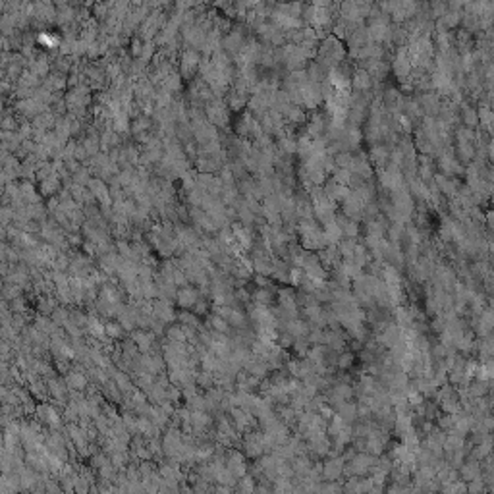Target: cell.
Wrapping results in <instances>:
<instances>
[{
	"instance_id": "obj_1",
	"label": "cell",
	"mask_w": 494,
	"mask_h": 494,
	"mask_svg": "<svg viewBox=\"0 0 494 494\" xmlns=\"http://www.w3.org/2000/svg\"><path fill=\"white\" fill-rule=\"evenodd\" d=\"M155 340H157V334H155L153 330L139 328L137 332H134V342L141 353H149V352L155 348Z\"/></svg>"
},
{
	"instance_id": "obj_2",
	"label": "cell",
	"mask_w": 494,
	"mask_h": 494,
	"mask_svg": "<svg viewBox=\"0 0 494 494\" xmlns=\"http://www.w3.org/2000/svg\"><path fill=\"white\" fill-rule=\"evenodd\" d=\"M153 313H155V317H158L160 320H164L166 324L172 322V320L176 318V313H174V309H172L170 299H164V297H158L157 301H153Z\"/></svg>"
},
{
	"instance_id": "obj_3",
	"label": "cell",
	"mask_w": 494,
	"mask_h": 494,
	"mask_svg": "<svg viewBox=\"0 0 494 494\" xmlns=\"http://www.w3.org/2000/svg\"><path fill=\"white\" fill-rule=\"evenodd\" d=\"M37 415H39V419H41V423H46L48 427H54L58 428L62 425V417H60V413L52 407V405H39V409H37Z\"/></svg>"
},
{
	"instance_id": "obj_4",
	"label": "cell",
	"mask_w": 494,
	"mask_h": 494,
	"mask_svg": "<svg viewBox=\"0 0 494 494\" xmlns=\"http://www.w3.org/2000/svg\"><path fill=\"white\" fill-rule=\"evenodd\" d=\"M197 299H199V292L195 288H189V286H183L176 293V301H178V305H180L181 309L193 307L197 303Z\"/></svg>"
},
{
	"instance_id": "obj_5",
	"label": "cell",
	"mask_w": 494,
	"mask_h": 494,
	"mask_svg": "<svg viewBox=\"0 0 494 494\" xmlns=\"http://www.w3.org/2000/svg\"><path fill=\"white\" fill-rule=\"evenodd\" d=\"M46 384H48V394H50V396H52V398H54L56 402H62V404H64V402H66V398H68V394H66V392H68V384H66V381L62 382L60 379H54V377H50Z\"/></svg>"
},
{
	"instance_id": "obj_6",
	"label": "cell",
	"mask_w": 494,
	"mask_h": 494,
	"mask_svg": "<svg viewBox=\"0 0 494 494\" xmlns=\"http://www.w3.org/2000/svg\"><path fill=\"white\" fill-rule=\"evenodd\" d=\"M66 384H68V388H71V390H85L87 379H85V375L79 373V371H68Z\"/></svg>"
},
{
	"instance_id": "obj_7",
	"label": "cell",
	"mask_w": 494,
	"mask_h": 494,
	"mask_svg": "<svg viewBox=\"0 0 494 494\" xmlns=\"http://www.w3.org/2000/svg\"><path fill=\"white\" fill-rule=\"evenodd\" d=\"M207 324H209V328H211V330L220 332V334H228V332H230V328H232V326H230V322L226 320L224 317H220L218 313L212 315V317L209 318V322H207Z\"/></svg>"
},
{
	"instance_id": "obj_8",
	"label": "cell",
	"mask_w": 494,
	"mask_h": 494,
	"mask_svg": "<svg viewBox=\"0 0 494 494\" xmlns=\"http://www.w3.org/2000/svg\"><path fill=\"white\" fill-rule=\"evenodd\" d=\"M267 369H269V365H267V363H263V359L247 361L246 363V371L247 373H251L253 377H257V379L265 377V375H267Z\"/></svg>"
},
{
	"instance_id": "obj_9",
	"label": "cell",
	"mask_w": 494,
	"mask_h": 494,
	"mask_svg": "<svg viewBox=\"0 0 494 494\" xmlns=\"http://www.w3.org/2000/svg\"><path fill=\"white\" fill-rule=\"evenodd\" d=\"M228 322H230V326L232 328H240V330H244L247 326V315L244 311H240V309H232V313L228 317Z\"/></svg>"
},
{
	"instance_id": "obj_10",
	"label": "cell",
	"mask_w": 494,
	"mask_h": 494,
	"mask_svg": "<svg viewBox=\"0 0 494 494\" xmlns=\"http://www.w3.org/2000/svg\"><path fill=\"white\" fill-rule=\"evenodd\" d=\"M105 332H106L108 340H120V338L124 336L126 328L122 326V322H106L105 324Z\"/></svg>"
},
{
	"instance_id": "obj_11",
	"label": "cell",
	"mask_w": 494,
	"mask_h": 494,
	"mask_svg": "<svg viewBox=\"0 0 494 494\" xmlns=\"http://www.w3.org/2000/svg\"><path fill=\"white\" fill-rule=\"evenodd\" d=\"M87 328H89V332L93 334L95 338H101V340H105V324H101V320L97 318V317H89L87 318Z\"/></svg>"
},
{
	"instance_id": "obj_12",
	"label": "cell",
	"mask_w": 494,
	"mask_h": 494,
	"mask_svg": "<svg viewBox=\"0 0 494 494\" xmlns=\"http://www.w3.org/2000/svg\"><path fill=\"white\" fill-rule=\"evenodd\" d=\"M50 318L58 324V326H62V324H66L68 320H70V311H68L66 307H56L52 315H50Z\"/></svg>"
},
{
	"instance_id": "obj_13",
	"label": "cell",
	"mask_w": 494,
	"mask_h": 494,
	"mask_svg": "<svg viewBox=\"0 0 494 494\" xmlns=\"http://www.w3.org/2000/svg\"><path fill=\"white\" fill-rule=\"evenodd\" d=\"M37 307H39V311L43 315H52V311L56 309V299H54V297H45V295H43Z\"/></svg>"
},
{
	"instance_id": "obj_14",
	"label": "cell",
	"mask_w": 494,
	"mask_h": 494,
	"mask_svg": "<svg viewBox=\"0 0 494 494\" xmlns=\"http://www.w3.org/2000/svg\"><path fill=\"white\" fill-rule=\"evenodd\" d=\"M178 318H180L181 324H185V326H191V328H197V330H199V318H197V315L183 311V313L178 315Z\"/></svg>"
},
{
	"instance_id": "obj_15",
	"label": "cell",
	"mask_w": 494,
	"mask_h": 494,
	"mask_svg": "<svg viewBox=\"0 0 494 494\" xmlns=\"http://www.w3.org/2000/svg\"><path fill=\"white\" fill-rule=\"evenodd\" d=\"M240 483H238V491H242V493H253L255 491V485H253V479L251 477H247V475H244V477H240L238 479Z\"/></svg>"
},
{
	"instance_id": "obj_16",
	"label": "cell",
	"mask_w": 494,
	"mask_h": 494,
	"mask_svg": "<svg viewBox=\"0 0 494 494\" xmlns=\"http://www.w3.org/2000/svg\"><path fill=\"white\" fill-rule=\"evenodd\" d=\"M270 297H272V295H270L269 290H259V292L255 293V301L261 303V305H267L270 301Z\"/></svg>"
},
{
	"instance_id": "obj_17",
	"label": "cell",
	"mask_w": 494,
	"mask_h": 494,
	"mask_svg": "<svg viewBox=\"0 0 494 494\" xmlns=\"http://www.w3.org/2000/svg\"><path fill=\"white\" fill-rule=\"evenodd\" d=\"M193 307H195V315H205L207 313V309H209V303H207L205 299H197V303H195Z\"/></svg>"
},
{
	"instance_id": "obj_18",
	"label": "cell",
	"mask_w": 494,
	"mask_h": 494,
	"mask_svg": "<svg viewBox=\"0 0 494 494\" xmlns=\"http://www.w3.org/2000/svg\"><path fill=\"white\" fill-rule=\"evenodd\" d=\"M56 189V180H46L45 183H43V191L45 193H52Z\"/></svg>"
},
{
	"instance_id": "obj_19",
	"label": "cell",
	"mask_w": 494,
	"mask_h": 494,
	"mask_svg": "<svg viewBox=\"0 0 494 494\" xmlns=\"http://www.w3.org/2000/svg\"><path fill=\"white\" fill-rule=\"evenodd\" d=\"M236 297H238L240 301H247V293L244 292V290H240V292L236 293Z\"/></svg>"
}]
</instances>
